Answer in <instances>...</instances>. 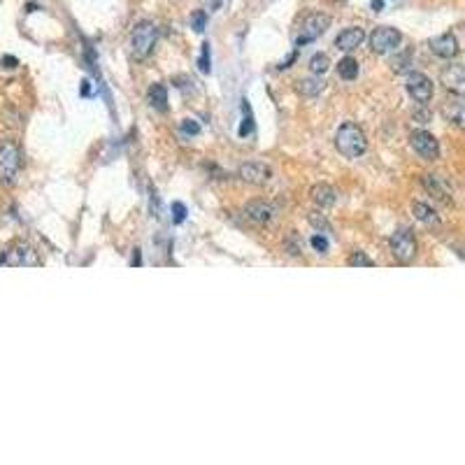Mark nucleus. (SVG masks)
Wrapping results in <instances>:
<instances>
[{"mask_svg":"<svg viewBox=\"0 0 465 465\" xmlns=\"http://www.w3.org/2000/svg\"><path fill=\"white\" fill-rule=\"evenodd\" d=\"M310 198L314 200L319 208H333L335 203H338V191H335L333 186L328 184H314L310 188Z\"/></svg>","mask_w":465,"mask_h":465,"instance_id":"f3484780","label":"nucleus"},{"mask_svg":"<svg viewBox=\"0 0 465 465\" xmlns=\"http://www.w3.org/2000/svg\"><path fill=\"white\" fill-rule=\"evenodd\" d=\"M181 131H184L186 135H198L200 133V126L193 119H184V121H181Z\"/></svg>","mask_w":465,"mask_h":465,"instance_id":"2f4dec72","label":"nucleus"},{"mask_svg":"<svg viewBox=\"0 0 465 465\" xmlns=\"http://www.w3.org/2000/svg\"><path fill=\"white\" fill-rule=\"evenodd\" d=\"M347 266L349 268H373L375 263L366 251H351V254L347 256Z\"/></svg>","mask_w":465,"mask_h":465,"instance_id":"4be33fe9","label":"nucleus"},{"mask_svg":"<svg viewBox=\"0 0 465 465\" xmlns=\"http://www.w3.org/2000/svg\"><path fill=\"white\" fill-rule=\"evenodd\" d=\"M310 223L316 228V233H321V235L331 233V223H328V221L323 219V216H319V214H310Z\"/></svg>","mask_w":465,"mask_h":465,"instance_id":"c85d7f7f","label":"nucleus"},{"mask_svg":"<svg viewBox=\"0 0 465 465\" xmlns=\"http://www.w3.org/2000/svg\"><path fill=\"white\" fill-rule=\"evenodd\" d=\"M405 89L419 105H428L433 98V81L423 73H410L407 81H405Z\"/></svg>","mask_w":465,"mask_h":465,"instance_id":"9b49d317","label":"nucleus"},{"mask_svg":"<svg viewBox=\"0 0 465 465\" xmlns=\"http://www.w3.org/2000/svg\"><path fill=\"white\" fill-rule=\"evenodd\" d=\"M363 40H366V33H363V28L351 26V28H344V31L338 35V40H335V47H338L340 51H354L356 47L363 45Z\"/></svg>","mask_w":465,"mask_h":465,"instance_id":"dca6fc26","label":"nucleus"},{"mask_svg":"<svg viewBox=\"0 0 465 465\" xmlns=\"http://www.w3.org/2000/svg\"><path fill=\"white\" fill-rule=\"evenodd\" d=\"M186 219V208H184V203H173V221L175 223H181Z\"/></svg>","mask_w":465,"mask_h":465,"instance_id":"7c9ffc66","label":"nucleus"},{"mask_svg":"<svg viewBox=\"0 0 465 465\" xmlns=\"http://www.w3.org/2000/svg\"><path fill=\"white\" fill-rule=\"evenodd\" d=\"M410 144L426 161H438L440 158V142L428 131H414L410 135Z\"/></svg>","mask_w":465,"mask_h":465,"instance_id":"1a4fd4ad","label":"nucleus"},{"mask_svg":"<svg viewBox=\"0 0 465 465\" xmlns=\"http://www.w3.org/2000/svg\"><path fill=\"white\" fill-rule=\"evenodd\" d=\"M442 114L447 121H451L456 128L463 126L465 119V105H463V96H456V93H449V98L444 100L442 105Z\"/></svg>","mask_w":465,"mask_h":465,"instance_id":"2eb2a0df","label":"nucleus"},{"mask_svg":"<svg viewBox=\"0 0 465 465\" xmlns=\"http://www.w3.org/2000/svg\"><path fill=\"white\" fill-rule=\"evenodd\" d=\"M400 42H403V33L393 26H379L375 28L373 35H370V49L379 56L393 54L398 49Z\"/></svg>","mask_w":465,"mask_h":465,"instance_id":"423d86ee","label":"nucleus"},{"mask_svg":"<svg viewBox=\"0 0 465 465\" xmlns=\"http://www.w3.org/2000/svg\"><path fill=\"white\" fill-rule=\"evenodd\" d=\"M238 175H240V179L247 181V184L263 186L273 179V168H270L268 163H261V161H247L240 166Z\"/></svg>","mask_w":465,"mask_h":465,"instance_id":"9d476101","label":"nucleus"},{"mask_svg":"<svg viewBox=\"0 0 465 465\" xmlns=\"http://www.w3.org/2000/svg\"><path fill=\"white\" fill-rule=\"evenodd\" d=\"M242 110H244V123L240 126V138H247V135L254 133V116H251V108L247 100H242Z\"/></svg>","mask_w":465,"mask_h":465,"instance_id":"393cba45","label":"nucleus"},{"mask_svg":"<svg viewBox=\"0 0 465 465\" xmlns=\"http://www.w3.org/2000/svg\"><path fill=\"white\" fill-rule=\"evenodd\" d=\"M338 75L342 77L344 81H354L358 77V61L354 56H344V58H340L338 61Z\"/></svg>","mask_w":465,"mask_h":465,"instance_id":"412c9836","label":"nucleus"},{"mask_svg":"<svg viewBox=\"0 0 465 465\" xmlns=\"http://www.w3.org/2000/svg\"><path fill=\"white\" fill-rule=\"evenodd\" d=\"M23 168V151L21 147L10 138L0 140V184L12 188L19 181Z\"/></svg>","mask_w":465,"mask_h":465,"instance_id":"f03ea898","label":"nucleus"},{"mask_svg":"<svg viewBox=\"0 0 465 465\" xmlns=\"http://www.w3.org/2000/svg\"><path fill=\"white\" fill-rule=\"evenodd\" d=\"M388 247H391V254L398 263L407 266L416 258V251H419V242H416V235L412 228H398L396 233L391 235L388 240Z\"/></svg>","mask_w":465,"mask_h":465,"instance_id":"20e7f679","label":"nucleus"},{"mask_svg":"<svg viewBox=\"0 0 465 465\" xmlns=\"http://www.w3.org/2000/svg\"><path fill=\"white\" fill-rule=\"evenodd\" d=\"M335 149H338L344 158H358L366 154L368 138H366V133H363V128L354 121L340 123L338 133H335Z\"/></svg>","mask_w":465,"mask_h":465,"instance_id":"f257e3e1","label":"nucleus"},{"mask_svg":"<svg viewBox=\"0 0 465 465\" xmlns=\"http://www.w3.org/2000/svg\"><path fill=\"white\" fill-rule=\"evenodd\" d=\"M3 66H5V68H16V66H19V61H16L14 56H5V58H3Z\"/></svg>","mask_w":465,"mask_h":465,"instance_id":"473e14b6","label":"nucleus"},{"mask_svg":"<svg viewBox=\"0 0 465 465\" xmlns=\"http://www.w3.org/2000/svg\"><path fill=\"white\" fill-rule=\"evenodd\" d=\"M414 216L423 223V226H431V228H438L440 223H442L438 212H435L428 203H421V200L414 203Z\"/></svg>","mask_w":465,"mask_h":465,"instance_id":"a211bd4d","label":"nucleus"},{"mask_svg":"<svg viewBox=\"0 0 465 465\" xmlns=\"http://www.w3.org/2000/svg\"><path fill=\"white\" fill-rule=\"evenodd\" d=\"M277 208L268 200H251V203L244 205V216L249 221H254L256 226H270L275 219H277Z\"/></svg>","mask_w":465,"mask_h":465,"instance_id":"6e6552de","label":"nucleus"},{"mask_svg":"<svg viewBox=\"0 0 465 465\" xmlns=\"http://www.w3.org/2000/svg\"><path fill=\"white\" fill-rule=\"evenodd\" d=\"M5 256V266H21V268H38L40 263V256L38 251H35L33 244L23 242V240H19V242H14L10 247L8 251H3Z\"/></svg>","mask_w":465,"mask_h":465,"instance_id":"0eeeda50","label":"nucleus"},{"mask_svg":"<svg viewBox=\"0 0 465 465\" xmlns=\"http://www.w3.org/2000/svg\"><path fill=\"white\" fill-rule=\"evenodd\" d=\"M326 89V81L319 79L314 75V77H305V79H300L298 84H296V91L300 93V96H305V98H314V96H319V93Z\"/></svg>","mask_w":465,"mask_h":465,"instance_id":"6ab92c4d","label":"nucleus"},{"mask_svg":"<svg viewBox=\"0 0 465 465\" xmlns=\"http://www.w3.org/2000/svg\"><path fill=\"white\" fill-rule=\"evenodd\" d=\"M440 81L449 93H456V96H463L465 91V68L461 63H451L447 66L442 73H440Z\"/></svg>","mask_w":465,"mask_h":465,"instance_id":"f8f14e48","label":"nucleus"},{"mask_svg":"<svg viewBox=\"0 0 465 465\" xmlns=\"http://www.w3.org/2000/svg\"><path fill=\"white\" fill-rule=\"evenodd\" d=\"M331 68V58H328L326 54H316L310 58V70L312 75H323L326 70Z\"/></svg>","mask_w":465,"mask_h":465,"instance_id":"5701e85b","label":"nucleus"},{"mask_svg":"<svg viewBox=\"0 0 465 465\" xmlns=\"http://www.w3.org/2000/svg\"><path fill=\"white\" fill-rule=\"evenodd\" d=\"M328 26H331V16L321 14V12H310V14L305 16V19L300 21V26H298L296 47L314 42L316 38H321V35L328 31Z\"/></svg>","mask_w":465,"mask_h":465,"instance_id":"39448f33","label":"nucleus"},{"mask_svg":"<svg viewBox=\"0 0 465 465\" xmlns=\"http://www.w3.org/2000/svg\"><path fill=\"white\" fill-rule=\"evenodd\" d=\"M421 184H423V188H426V191L431 193L435 200H440L442 205H451V203H454L449 184H447V181L440 177V175H423Z\"/></svg>","mask_w":465,"mask_h":465,"instance_id":"4468645a","label":"nucleus"},{"mask_svg":"<svg viewBox=\"0 0 465 465\" xmlns=\"http://www.w3.org/2000/svg\"><path fill=\"white\" fill-rule=\"evenodd\" d=\"M191 26H193V31L196 33H203L205 31V26H208V14L205 12H193L191 14Z\"/></svg>","mask_w":465,"mask_h":465,"instance_id":"cd10ccee","label":"nucleus"},{"mask_svg":"<svg viewBox=\"0 0 465 465\" xmlns=\"http://www.w3.org/2000/svg\"><path fill=\"white\" fill-rule=\"evenodd\" d=\"M284 244H286V251H288L291 256H300V254H303V242H300V238H298L296 233L288 235Z\"/></svg>","mask_w":465,"mask_h":465,"instance_id":"bb28decb","label":"nucleus"},{"mask_svg":"<svg viewBox=\"0 0 465 465\" xmlns=\"http://www.w3.org/2000/svg\"><path fill=\"white\" fill-rule=\"evenodd\" d=\"M373 8H375V12H381V8H384V3H381V0H373Z\"/></svg>","mask_w":465,"mask_h":465,"instance_id":"72a5a7b5","label":"nucleus"},{"mask_svg":"<svg viewBox=\"0 0 465 465\" xmlns=\"http://www.w3.org/2000/svg\"><path fill=\"white\" fill-rule=\"evenodd\" d=\"M310 244H312V249L319 251L321 256L328 254V238H326V235L314 233V235H312V240H310Z\"/></svg>","mask_w":465,"mask_h":465,"instance_id":"a878e982","label":"nucleus"},{"mask_svg":"<svg viewBox=\"0 0 465 465\" xmlns=\"http://www.w3.org/2000/svg\"><path fill=\"white\" fill-rule=\"evenodd\" d=\"M158 42V28L151 21H140L133 28L131 40H128V54L133 61H144L147 56L154 51V47Z\"/></svg>","mask_w":465,"mask_h":465,"instance_id":"7ed1b4c3","label":"nucleus"},{"mask_svg":"<svg viewBox=\"0 0 465 465\" xmlns=\"http://www.w3.org/2000/svg\"><path fill=\"white\" fill-rule=\"evenodd\" d=\"M431 51L438 58H444V61H449V58H456L458 51H461V47H458V40L454 33H442L438 35V38L431 40Z\"/></svg>","mask_w":465,"mask_h":465,"instance_id":"ddd939ff","label":"nucleus"},{"mask_svg":"<svg viewBox=\"0 0 465 465\" xmlns=\"http://www.w3.org/2000/svg\"><path fill=\"white\" fill-rule=\"evenodd\" d=\"M147 100L156 112H168V89L163 84H154L147 93Z\"/></svg>","mask_w":465,"mask_h":465,"instance_id":"aec40b11","label":"nucleus"},{"mask_svg":"<svg viewBox=\"0 0 465 465\" xmlns=\"http://www.w3.org/2000/svg\"><path fill=\"white\" fill-rule=\"evenodd\" d=\"M391 66H393V70H396V73H407L410 66H412V51L405 49L400 56H393L391 58Z\"/></svg>","mask_w":465,"mask_h":465,"instance_id":"b1692460","label":"nucleus"},{"mask_svg":"<svg viewBox=\"0 0 465 465\" xmlns=\"http://www.w3.org/2000/svg\"><path fill=\"white\" fill-rule=\"evenodd\" d=\"M198 68L200 73L210 75V45H203V51H200V61H198Z\"/></svg>","mask_w":465,"mask_h":465,"instance_id":"c756f323","label":"nucleus"}]
</instances>
